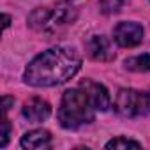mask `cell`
<instances>
[{
	"label": "cell",
	"mask_w": 150,
	"mask_h": 150,
	"mask_svg": "<svg viewBox=\"0 0 150 150\" xmlns=\"http://www.w3.org/2000/svg\"><path fill=\"white\" fill-rule=\"evenodd\" d=\"M21 113L28 122H44L51 115V108L46 101H42L39 97H32L23 104Z\"/></svg>",
	"instance_id": "obj_7"
},
{
	"label": "cell",
	"mask_w": 150,
	"mask_h": 150,
	"mask_svg": "<svg viewBox=\"0 0 150 150\" xmlns=\"http://www.w3.org/2000/svg\"><path fill=\"white\" fill-rule=\"evenodd\" d=\"M115 110L122 117L150 115V92L122 88L115 99Z\"/></svg>",
	"instance_id": "obj_3"
},
{
	"label": "cell",
	"mask_w": 150,
	"mask_h": 150,
	"mask_svg": "<svg viewBox=\"0 0 150 150\" xmlns=\"http://www.w3.org/2000/svg\"><path fill=\"white\" fill-rule=\"evenodd\" d=\"M125 0H103V9L106 14H113V13H118L122 4Z\"/></svg>",
	"instance_id": "obj_12"
},
{
	"label": "cell",
	"mask_w": 150,
	"mask_h": 150,
	"mask_svg": "<svg viewBox=\"0 0 150 150\" xmlns=\"http://www.w3.org/2000/svg\"><path fill=\"white\" fill-rule=\"evenodd\" d=\"M113 37H115L118 46L132 48L143 41V28H141V25H138L134 21H122L115 27Z\"/></svg>",
	"instance_id": "obj_5"
},
{
	"label": "cell",
	"mask_w": 150,
	"mask_h": 150,
	"mask_svg": "<svg viewBox=\"0 0 150 150\" xmlns=\"http://www.w3.org/2000/svg\"><path fill=\"white\" fill-rule=\"evenodd\" d=\"M125 69L134 72H148L150 71V55H136L124 62Z\"/></svg>",
	"instance_id": "obj_10"
},
{
	"label": "cell",
	"mask_w": 150,
	"mask_h": 150,
	"mask_svg": "<svg viewBox=\"0 0 150 150\" xmlns=\"http://www.w3.org/2000/svg\"><path fill=\"white\" fill-rule=\"evenodd\" d=\"M9 136H11V124H9V120L4 117V120H2V138H0V146H2V148L7 145Z\"/></svg>",
	"instance_id": "obj_13"
},
{
	"label": "cell",
	"mask_w": 150,
	"mask_h": 150,
	"mask_svg": "<svg viewBox=\"0 0 150 150\" xmlns=\"http://www.w3.org/2000/svg\"><path fill=\"white\" fill-rule=\"evenodd\" d=\"M96 106L90 101L88 94L78 87L71 88L62 96L58 108V122L65 129H78L85 124H90L96 115Z\"/></svg>",
	"instance_id": "obj_2"
},
{
	"label": "cell",
	"mask_w": 150,
	"mask_h": 150,
	"mask_svg": "<svg viewBox=\"0 0 150 150\" xmlns=\"http://www.w3.org/2000/svg\"><path fill=\"white\" fill-rule=\"evenodd\" d=\"M72 20H74V16H71L69 7H60L57 11H50V9H42L41 7V9H35L30 14L28 23L37 32L53 34V32H58L60 27L71 23Z\"/></svg>",
	"instance_id": "obj_4"
},
{
	"label": "cell",
	"mask_w": 150,
	"mask_h": 150,
	"mask_svg": "<svg viewBox=\"0 0 150 150\" xmlns=\"http://www.w3.org/2000/svg\"><path fill=\"white\" fill-rule=\"evenodd\" d=\"M9 23H11V18H9L7 14H4V28H7V27H9Z\"/></svg>",
	"instance_id": "obj_15"
},
{
	"label": "cell",
	"mask_w": 150,
	"mask_h": 150,
	"mask_svg": "<svg viewBox=\"0 0 150 150\" xmlns=\"http://www.w3.org/2000/svg\"><path fill=\"white\" fill-rule=\"evenodd\" d=\"M80 87L88 94V97L94 103L97 111H106L110 108V94H108V90L101 83H96L92 80H83L80 83Z\"/></svg>",
	"instance_id": "obj_6"
},
{
	"label": "cell",
	"mask_w": 150,
	"mask_h": 150,
	"mask_svg": "<svg viewBox=\"0 0 150 150\" xmlns=\"http://www.w3.org/2000/svg\"><path fill=\"white\" fill-rule=\"evenodd\" d=\"M106 148H141V143L129 139V138H124V136H118V138L108 141Z\"/></svg>",
	"instance_id": "obj_11"
},
{
	"label": "cell",
	"mask_w": 150,
	"mask_h": 150,
	"mask_svg": "<svg viewBox=\"0 0 150 150\" xmlns=\"http://www.w3.org/2000/svg\"><path fill=\"white\" fill-rule=\"evenodd\" d=\"M87 51H88L90 58H94L97 62H108L115 57V53L111 50V42L104 35L90 37V41L87 42Z\"/></svg>",
	"instance_id": "obj_8"
},
{
	"label": "cell",
	"mask_w": 150,
	"mask_h": 150,
	"mask_svg": "<svg viewBox=\"0 0 150 150\" xmlns=\"http://www.w3.org/2000/svg\"><path fill=\"white\" fill-rule=\"evenodd\" d=\"M81 67L80 53L69 46H57L37 55L25 69V81L32 87H57L74 78Z\"/></svg>",
	"instance_id": "obj_1"
},
{
	"label": "cell",
	"mask_w": 150,
	"mask_h": 150,
	"mask_svg": "<svg viewBox=\"0 0 150 150\" xmlns=\"http://www.w3.org/2000/svg\"><path fill=\"white\" fill-rule=\"evenodd\" d=\"M2 103H4V104H2V111H4V115H6V113L9 111V108H11V104L14 103V99H13V97H9V96H4V99H2Z\"/></svg>",
	"instance_id": "obj_14"
},
{
	"label": "cell",
	"mask_w": 150,
	"mask_h": 150,
	"mask_svg": "<svg viewBox=\"0 0 150 150\" xmlns=\"http://www.w3.org/2000/svg\"><path fill=\"white\" fill-rule=\"evenodd\" d=\"M51 143V134L44 129H34L28 131L21 138V146L28 150H39V148H48Z\"/></svg>",
	"instance_id": "obj_9"
}]
</instances>
